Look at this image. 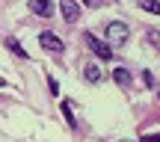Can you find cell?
<instances>
[{
	"label": "cell",
	"mask_w": 160,
	"mask_h": 142,
	"mask_svg": "<svg viewBox=\"0 0 160 142\" xmlns=\"http://www.w3.org/2000/svg\"><path fill=\"white\" fill-rule=\"evenodd\" d=\"M30 9H33L36 15H42V18L53 15V6H51V0H30Z\"/></svg>",
	"instance_id": "obj_5"
},
{
	"label": "cell",
	"mask_w": 160,
	"mask_h": 142,
	"mask_svg": "<svg viewBox=\"0 0 160 142\" xmlns=\"http://www.w3.org/2000/svg\"><path fill=\"white\" fill-rule=\"evenodd\" d=\"M59 12H62V18L68 24H74L77 18H80V6L74 3V0H62V3H59Z\"/></svg>",
	"instance_id": "obj_3"
},
{
	"label": "cell",
	"mask_w": 160,
	"mask_h": 142,
	"mask_svg": "<svg viewBox=\"0 0 160 142\" xmlns=\"http://www.w3.org/2000/svg\"><path fill=\"white\" fill-rule=\"evenodd\" d=\"M48 86H51V95H59V83H57V80H51Z\"/></svg>",
	"instance_id": "obj_14"
},
{
	"label": "cell",
	"mask_w": 160,
	"mask_h": 142,
	"mask_svg": "<svg viewBox=\"0 0 160 142\" xmlns=\"http://www.w3.org/2000/svg\"><path fill=\"white\" fill-rule=\"evenodd\" d=\"M113 80H116L119 86H131V83H133V77H131V71H128V68H116V71H113Z\"/></svg>",
	"instance_id": "obj_7"
},
{
	"label": "cell",
	"mask_w": 160,
	"mask_h": 142,
	"mask_svg": "<svg viewBox=\"0 0 160 142\" xmlns=\"http://www.w3.org/2000/svg\"><path fill=\"white\" fill-rule=\"evenodd\" d=\"M83 77L89 80V83H101V68H98L95 62H86V68H83Z\"/></svg>",
	"instance_id": "obj_6"
},
{
	"label": "cell",
	"mask_w": 160,
	"mask_h": 142,
	"mask_svg": "<svg viewBox=\"0 0 160 142\" xmlns=\"http://www.w3.org/2000/svg\"><path fill=\"white\" fill-rule=\"evenodd\" d=\"M39 45L48 47L51 53H59V51H62V42H59V36H53V33H42L39 36Z\"/></svg>",
	"instance_id": "obj_4"
},
{
	"label": "cell",
	"mask_w": 160,
	"mask_h": 142,
	"mask_svg": "<svg viewBox=\"0 0 160 142\" xmlns=\"http://www.w3.org/2000/svg\"><path fill=\"white\" fill-rule=\"evenodd\" d=\"M6 47H9V51H12V53H15V56H24V59H27V51H24V47H21V45H18V42H15V39H6Z\"/></svg>",
	"instance_id": "obj_9"
},
{
	"label": "cell",
	"mask_w": 160,
	"mask_h": 142,
	"mask_svg": "<svg viewBox=\"0 0 160 142\" xmlns=\"http://www.w3.org/2000/svg\"><path fill=\"white\" fill-rule=\"evenodd\" d=\"M62 110H65V119H68V125H71V127H77V119L71 115V104H68V101L62 104Z\"/></svg>",
	"instance_id": "obj_10"
},
{
	"label": "cell",
	"mask_w": 160,
	"mask_h": 142,
	"mask_svg": "<svg viewBox=\"0 0 160 142\" xmlns=\"http://www.w3.org/2000/svg\"><path fill=\"white\" fill-rule=\"evenodd\" d=\"M139 142H160V133H148V136H142Z\"/></svg>",
	"instance_id": "obj_11"
},
{
	"label": "cell",
	"mask_w": 160,
	"mask_h": 142,
	"mask_svg": "<svg viewBox=\"0 0 160 142\" xmlns=\"http://www.w3.org/2000/svg\"><path fill=\"white\" fill-rule=\"evenodd\" d=\"M151 42H154V45L160 47V33H151Z\"/></svg>",
	"instance_id": "obj_15"
},
{
	"label": "cell",
	"mask_w": 160,
	"mask_h": 142,
	"mask_svg": "<svg viewBox=\"0 0 160 142\" xmlns=\"http://www.w3.org/2000/svg\"><path fill=\"white\" fill-rule=\"evenodd\" d=\"M137 3H139V9L151 12V15H160V0H137Z\"/></svg>",
	"instance_id": "obj_8"
},
{
	"label": "cell",
	"mask_w": 160,
	"mask_h": 142,
	"mask_svg": "<svg viewBox=\"0 0 160 142\" xmlns=\"http://www.w3.org/2000/svg\"><path fill=\"white\" fill-rule=\"evenodd\" d=\"M83 3H86V6H89V9H98V6H101V3H104V0H83Z\"/></svg>",
	"instance_id": "obj_13"
},
{
	"label": "cell",
	"mask_w": 160,
	"mask_h": 142,
	"mask_svg": "<svg viewBox=\"0 0 160 142\" xmlns=\"http://www.w3.org/2000/svg\"><path fill=\"white\" fill-rule=\"evenodd\" d=\"M104 33H107V45L110 47H122L128 39H131V30H128L125 21H110V24H104Z\"/></svg>",
	"instance_id": "obj_1"
},
{
	"label": "cell",
	"mask_w": 160,
	"mask_h": 142,
	"mask_svg": "<svg viewBox=\"0 0 160 142\" xmlns=\"http://www.w3.org/2000/svg\"><path fill=\"white\" fill-rule=\"evenodd\" d=\"M142 80H145V86H154V77H151V71H142Z\"/></svg>",
	"instance_id": "obj_12"
},
{
	"label": "cell",
	"mask_w": 160,
	"mask_h": 142,
	"mask_svg": "<svg viewBox=\"0 0 160 142\" xmlns=\"http://www.w3.org/2000/svg\"><path fill=\"white\" fill-rule=\"evenodd\" d=\"M86 47H89L95 56H101V59H110V56H113V47H110L107 42H101L98 36H92V33H86Z\"/></svg>",
	"instance_id": "obj_2"
},
{
	"label": "cell",
	"mask_w": 160,
	"mask_h": 142,
	"mask_svg": "<svg viewBox=\"0 0 160 142\" xmlns=\"http://www.w3.org/2000/svg\"><path fill=\"white\" fill-rule=\"evenodd\" d=\"M0 86H6V80H3V77H0Z\"/></svg>",
	"instance_id": "obj_16"
}]
</instances>
